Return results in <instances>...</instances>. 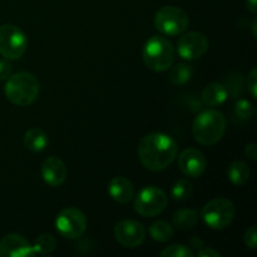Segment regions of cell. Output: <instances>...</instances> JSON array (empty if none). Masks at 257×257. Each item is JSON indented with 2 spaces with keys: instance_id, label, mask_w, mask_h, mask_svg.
<instances>
[{
  "instance_id": "6da1fadb",
  "label": "cell",
  "mask_w": 257,
  "mask_h": 257,
  "mask_svg": "<svg viewBox=\"0 0 257 257\" xmlns=\"http://www.w3.org/2000/svg\"><path fill=\"white\" fill-rule=\"evenodd\" d=\"M141 163L152 172L167 168L177 157V142L165 133H150L140 141L137 147Z\"/></svg>"
},
{
  "instance_id": "7a4b0ae2",
  "label": "cell",
  "mask_w": 257,
  "mask_h": 257,
  "mask_svg": "<svg viewBox=\"0 0 257 257\" xmlns=\"http://www.w3.org/2000/svg\"><path fill=\"white\" fill-rule=\"evenodd\" d=\"M226 132V118L216 109L201 112L192 124L195 141L203 146H213L220 142Z\"/></svg>"
},
{
  "instance_id": "3957f363",
  "label": "cell",
  "mask_w": 257,
  "mask_h": 257,
  "mask_svg": "<svg viewBox=\"0 0 257 257\" xmlns=\"http://www.w3.org/2000/svg\"><path fill=\"white\" fill-rule=\"evenodd\" d=\"M40 84L37 78L28 72H18L7 79L4 92L8 99L15 105L27 107L39 95Z\"/></svg>"
},
{
  "instance_id": "277c9868",
  "label": "cell",
  "mask_w": 257,
  "mask_h": 257,
  "mask_svg": "<svg viewBox=\"0 0 257 257\" xmlns=\"http://www.w3.org/2000/svg\"><path fill=\"white\" fill-rule=\"evenodd\" d=\"M142 57L145 64L151 70L162 73L170 69L175 63L176 49L167 38L153 35L145 43Z\"/></svg>"
},
{
  "instance_id": "5b68a950",
  "label": "cell",
  "mask_w": 257,
  "mask_h": 257,
  "mask_svg": "<svg viewBox=\"0 0 257 257\" xmlns=\"http://www.w3.org/2000/svg\"><path fill=\"white\" fill-rule=\"evenodd\" d=\"M236 215L235 205L223 197L206 203L201 210V218L211 230H223L231 225Z\"/></svg>"
},
{
  "instance_id": "8992f818",
  "label": "cell",
  "mask_w": 257,
  "mask_h": 257,
  "mask_svg": "<svg viewBox=\"0 0 257 257\" xmlns=\"http://www.w3.org/2000/svg\"><path fill=\"white\" fill-rule=\"evenodd\" d=\"M188 15L177 7H163L156 13L155 27L161 34L167 37H176L187 30Z\"/></svg>"
},
{
  "instance_id": "52a82bcc",
  "label": "cell",
  "mask_w": 257,
  "mask_h": 257,
  "mask_svg": "<svg viewBox=\"0 0 257 257\" xmlns=\"http://www.w3.org/2000/svg\"><path fill=\"white\" fill-rule=\"evenodd\" d=\"M28 48L27 35L13 24L0 27V54L8 60H17L24 55Z\"/></svg>"
},
{
  "instance_id": "ba28073f",
  "label": "cell",
  "mask_w": 257,
  "mask_h": 257,
  "mask_svg": "<svg viewBox=\"0 0 257 257\" xmlns=\"http://www.w3.org/2000/svg\"><path fill=\"white\" fill-rule=\"evenodd\" d=\"M168 198L165 191L156 186H147L137 193L135 198V211L143 217L160 215L167 207Z\"/></svg>"
},
{
  "instance_id": "9c48e42d",
  "label": "cell",
  "mask_w": 257,
  "mask_h": 257,
  "mask_svg": "<svg viewBox=\"0 0 257 257\" xmlns=\"http://www.w3.org/2000/svg\"><path fill=\"white\" fill-rule=\"evenodd\" d=\"M55 228L60 236L68 240H75L83 236L87 230V217L80 210L67 207L58 213Z\"/></svg>"
},
{
  "instance_id": "30bf717a",
  "label": "cell",
  "mask_w": 257,
  "mask_h": 257,
  "mask_svg": "<svg viewBox=\"0 0 257 257\" xmlns=\"http://www.w3.org/2000/svg\"><path fill=\"white\" fill-rule=\"evenodd\" d=\"M210 43L207 37L200 32L185 33L177 40V53L182 59L195 60L207 53Z\"/></svg>"
},
{
  "instance_id": "8fae6325",
  "label": "cell",
  "mask_w": 257,
  "mask_h": 257,
  "mask_svg": "<svg viewBox=\"0 0 257 257\" xmlns=\"http://www.w3.org/2000/svg\"><path fill=\"white\" fill-rule=\"evenodd\" d=\"M114 237L123 247H138L146 238V227L138 221L122 220L115 225Z\"/></svg>"
},
{
  "instance_id": "7c38bea8",
  "label": "cell",
  "mask_w": 257,
  "mask_h": 257,
  "mask_svg": "<svg viewBox=\"0 0 257 257\" xmlns=\"http://www.w3.org/2000/svg\"><path fill=\"white\" fill-rule=\"evenodd\" d=\"M178 167L187 177L197 178L203 175L207 167V161L201 151L196 148H187L178 157Z\"/></svg>"
},
{
  "instance_id": "4fadbf2b",
  "label": "cell",
  "mask_w": 257,
  "mask_h": 257,
  "mask_svg": "<svg viewBox=\"0 0 257 257\" xmlns=\"http://www.w3.org/2000/svg\"><path fill=\"white\" fill-rule=\"evenodd\" d=\"M35 255L29 241L18 233H9L0 241L2 257H27Z\"/></svg>"
},
{
  "instance_id": "5bb4252c",
  "label": "cell",
  "mask_w": 257,
  "mask_h": 257,
  "mask_svg": "<svg viewBox=\"0 0 257 257\" xmlns=\"http://www.w3.org/2000/svg\"><path fill=\"white\" fill-rule=\"evenodd\" d=\"M42 177L47 185L58 187L67 178V167L59 157L50 156L42 165Z\"/></svg>"
},
{
  "instance_id": "9a60e30c",
  "label": "cell",
  "mask_w": 257,
  "mask_h": 257,
  "mask_svg": "<svg viewBox=\"0 0 257 257\" xmlns=\"http://www.w3.org/2000/svg\"><path fill=\"white\" fill-rule=\"evenodd\" d=\"M108 193L113 201L124 205L135 197V187L130 180L123 176H117V177H113L108 183Z\"/></svg>"
},
{
  "instance_id": "2e32d148",
  "label": "cell",
  "mask_w": 257,
  "mask_h": 257,
  "mask_svg": "<svg viewBox=\"0 0 257 257\" xmlns=\"http://www.w3.org/2000/svg\"><path fill=\"white\" fill-rule=\"evenodd\" d=\"M228 92L226 87L221 83H211L203 89L202 92V103L208 107H216L221 105L227 100Z\"/></svg>"
},
{
  "instance_id": "e0dca14e",
  "label": "cell",
  "mask_w": 257,
  "mask_h": 257,
  "mask_svg": "<svg viewBox=\"0 0 257 257\" xmlns=\"http://www.w3.org/2000/svg\"><path fill=\"white\" fill-rule=\"evenodd\" d=\"M24 145L33 152H42L49 145V138L44 131L38 127H33L25 132Z\"/></svg>"
},
{
  "instance_id": "ac0fdd59",
  "label": "cell",
  "mask_w": 257,
  "mask_h": 257,
  "mask_svg": "<svg viewBox=\"0 0 257 257\" xmlns=\"http://www.w3.org/2000/svg\"><path fill=\"white\" fill-rule=\"evenodd\" d=\"M198 217L200 216H198L197 211L191 210V208H183V210H178L177 212L173 213L172 225L173 227L181 231L191 230L198 222Z\"/></svg>"
},
{
  "instance_id": "d6986e66",
  "label": "cell",
  "mask_w": 257,
  "mask_h": 257,
  "mask_svg": "<svg viewBox=\"0 0 257 257\" xmlns=\"http://www.w3.org/2000/svg\"><path fill=\"white\" fill-rule=\"evenodd\" d=\"M227 176L231 183L236 186H242L250 178V168H248L247 163H245L243 161H235L231 163L227 171Z\"/></svg>"
},
{
  "instance_id": "ffe728a7",
  "label": "cell",
  "mask_w": 257,
  "mask_h": 257,
  "mask_svg": "<svg viewBox=\"0 0 257 257\" xmlns=\"http://www.w3.org/2000/svg\"><path fill=\"white\" fill-rule=\"evenodd\" d=\"M193 77L192 65L185 64V63H178L173 65L168 74V79L173 85H183L190 82Z\"/></svg>"
},
{
  "instance_id": "44dd1931",
  "label": "cell",
  "mask_w": 257,
  "mask_h": 257,
  "mask_svg": "<svg viewBox=\"0 0 257 257\" xmlns=\"http://www.w3.org/2000/svg\"><path fill=\"white\" fill-rule=\"evenodd\" d=\"M148 231H150L151 237L157 242H168V241L172 240L173 235H175L173 226L162 220L153 222L148 228Z\"/></svg>"
},
{
  "instance_id": "7402d4cb",
  "label": "cell",
  "mask_w": 257,
  "mask_h": 257,
  "mask_svg": "<svg viewBox=\"0 0 257 257\" xmlns=\"http://www.w3.org/2000/svg\"><path fill=\"white\" fill-rule=\"evenodd\" d=\"M55 248H57V240L50 233H43V235L38 236L34 241V245H33L34 252L40 253V255L52 253Z\"/></svg>"
},
{
  "instance_id": "603a6c76",
  "label": "cell",
  "mask_w": 257,
  "mask_h": 257,
  "mask_svg": "<svg viewBox=\"0 0 257 257\" xmlns=\"http://www.w3.org/2000/svg\"><path fill=\"white\" fill-rule=\"evenodd\" d=\"M193 192V186L190 181H187L186 178L182 180H178L175 185L171 188V197L175 201H186L191 197Z\"/></svg>"
},
{
  "instance_id": "cb8c5ba5",
  "label": "cell",
  "mask_w": 257,
  "mask_h": 257,
  "mask_svg": "<svg viewBox=\"0 0 257 257\" xmlns=\"http://www.w3.org/2000/svg\"><path fill=\"white\" fill-rule=\"evenodd\" d=\"M161 256L163 257H193L195 253L192 252L190 247L185 245H172L166 247L161 252Z\"/></svg>"
},
{
  "instance_id": "d4e9b609",
  "label": "cell",
  "mask_w": 257,
  "mask_h": 257,
  "mask_svg": "<svg viewBox=\"0 0 257 257\" xmlns=\"http://www.w3.org/2000/svg\"><path fill=\"white\" fill-rule=\"evenodd\" d=\"M235 113L241 119H250L253 115V105L246 99H238L235 104Z\"/></svg>"
},
{
  "instance_id": "484cf974",
  "label": "cell",
  "mask_w": 257,
  "mask_h": 257,
  "mask_svg": "<svg viewBox=\"0 0 257 257\" xmlns=\"http://www.w3.org/2000/svg\"><path fill=\"white\" fill-rule=\"evenodd\" d=\"M243 241H245L246 246L250 247L251 250H255L257 247V227L256 226H251L243 236Z\"/></svg>"
},
{
  "instance_id": "4316f807",
  "label": "cell",
  "mask_w": 257,
  "mask_h": 257,
  "mask_svg": "<svg viewBox=\"0 0 257 257\" xmlns=\"http://www.w3.org/2000/svg\"><path fill=\"white\" fill-rule=\"evenodd\" d=\"M247 89L253 99L257 98V69L252 68L247 77Z\"/></svg>"
},
{
  "instance_id": "83f0119b",
  "label": "cell",
  "mask_w": 257,
  "mask_h": 257,
  "mask_svg": "<svg viewBox=\"0 0 257 257\" xmlns=\"http://www.w3.org/2000/svg\"><path fill=\"white\" fill-rule=\"evenodd\" d=\"M13 67L8 59L0 60V80H7L12 75Z\"/></svg>"
},
{
  "instance_id": "f1b7e54d",
  "label": "cell",
  "mask_w": 257,
  "mask_h": 257,
  "mask_svg": "<svg viewBox=\"0 0 257 257\" xmlns=\"http://www.w3.org/2000/svg\"><path fill=\"white\" fill-rule=\"evenodd\" d=\"M198 257H220L221 253L213 250L212 247H201L197 252Z\"/></svg>"
},
{
  "instance_id": "f546056e",
  "label": "cell",
  "mask_w": 257,
  "mask_h": 257,
  "mask_svg": "<svg viewBox=\"0 0 257 257\" xmlns=\"http://www.w3.org/2000/svg\"><path fill=\"white\" fill-rule=\"evenodd\" d=\"M245 155L247 156L251 160H256L257 158V145L256 143H250L246 146L245 148Z\"/></svg>"
},
{
  "instance_id": "4dcf8cb0",
  "label": "cell",
  "mask_w": 257,
  "mask_h": 257,
  "mask_svg": "<svg viewBox=\"0 0 257 257\" xmlns=\"http://www.w3.org/2000/svg\"><path fill=\"white\" fill-rule=\"evenodd\" d=\"M246 8L248 9V12L256 14L257 12V0H246Z\"/></svg>"
},
{
  "instance_id": "1f68e13d",
  "label": "cell",
  "mask_w": 257,
  "mask_h": 257,
  "mask_svg": "<svg viewBox=\"0 0 257 257\" xmlns=\"http://www.w3.org/2000/svg\"><path fill=\"white\" fill-rule=\"evenodd\" d=\"M190 245H191V247L198 248V250H200V248L203 246V242H202V240H200L198 237H192L190 240Z\"/></svg>"
},
{
  "instance_id": "d6a6232c",
  "label": "cell",
  "mask_w": 257,
  "mask_h": 257,
  "mask_svg": "<svg viewBox=\"0 0 257 257\" xmlns=\"http://www.w3.org/2000/svg\"><path fill=\"white\" fill-rule=\"evenodd\" d=\"M256 27H257V19L255 18V19L252 20V25H251V29H252V35L253 38H257V33H256Z\"/></svg>"
}]
</instances>
